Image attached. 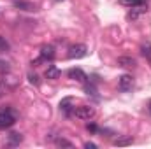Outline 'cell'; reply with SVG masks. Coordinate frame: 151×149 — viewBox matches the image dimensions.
I'll use <instances>...</instances> for the list:
<instances>
[{
	"label": "cell",
	"instance_id": "8992f818",
	"mask_svg": "<svg viewBox=\"0 0 151 149\" xmlns=\"http://www.w3.org/2000/svg\"><path fill=\"white\" fill-rule=\"evenodd\" d=\"M69 77L74 79V81H77V82H86V81H88L86 74H84L81 69H70V70H69Z\"/></svg>",
	"mask_w": 151,
	"mask_h": 149
},
{
	"label": "cell",
	"instance_id": "7c38bea8",
	"mask_svg": "<svg viewBox=\"0 0 151 149\" xmlns=\"http://www.w3.org/2000/svg\"><path fill=\"white\" fill-rule=\"evenodd\" d=\"M141 54L146 56V58H151V44L150 42H146V44L141 46Z\"/></svg>",
	"mask_w": 151,
	"mask_h": 149
},
{
	"label": "cell",
	"instance_id": "30bf717a",
	"mask_svg": "<svg viewBox=\"0 0 151 149\" xmlns=\"http://www.w3.org/2000/svg\"><path fill=\"white\" fill-rule=\"evenodd\" d=\"M119 4L121 5H125V7H141V5H144L146 4V0H119Z\"/></svg>",
	"mask_w": 151,
	"mask_h": 149
},
{
	"label": "cell",
	"instance_id": "8fae6325",
	"mask_svg": "<svg viewBox=\"0 0 151 149\" xmlns=\"http://www.w3.org/2000/svg\"><path fill=\"white\" fill-rule=\"evenodd\" d=\"M58 77H60V70L55 65H49L46 69V79H58Z\"/></svg>",
	"mask_w": 151,
	"mask_h": 149
},
{
	"label": "cell",
	"instance_id": "603a6c76",
	"mask_svg": "<svg viewBox=\"0 0 151 149\" xmlns=\"http://www.w3.org/2000/svg\"><path fill=\"white\" fill-rule=\"evenodd\" d=\"M2 90H4V88H2V86H0V95H2Z\"/></svg>",
	"mask_w": 151,
	"mask_h": 149
},
{
	"label": "cell",
	"instance_id": "6da1fadb",
	"mask_svg": "<svg viewBox=\"0 0 151 149\" xmlns=\"http://www.w3.org/2000/svg\"><path fill=\"white\" fill-rule=\"evenodd\" d=\"M16 119H18V112L14 111V109L7 107V109L0 111V130L11 128V126L16 123Z\"/></svg>",
	"mask_w": 151,
	"mask_h": 149
},
{
	"label": "cell",
	"instance_id": "9a60e30c",
	"mask_svg": "<svg viewBox=\"0 0 151 149\" xmlns=\"http://www.w3.org/2000/svg\"><path fill=\"white\" fill-rule=\"evenodd\" d=\"M9 51V42L5 40V37L0 35V53H7Z\"/></svg>",
	"mask_w": 151,
	"mask_h": 149
},
{
	"label": "cell",
	"instance_id": "44dd1931",
	"mask_svg": "<svg viewBox=\"0 0 151 149\" xmlns=\"http://www.w3.org/2000/svg\"><path fill=\"white\" fill-rule=\"evenodd\" d=\"M84 148H86V149H95V148H99V146H97L95 142H86V144H84Z\"/></svg>",
	"mask_w": 151,
	"mask_h": 149
},
{
	"label": "cell",
	"instance_id": "ffe728a7",
	"mask_svg": "<svg viewBox=\"0 0 151 149\" xmlns=\"http://www.w3.org/2000/svg\"><path fill=\"white\" fill-rule=\"evenodd\" d=\"M28 79H30V82H32V84H39L37 74H28Z\"/></svg>",
	"mask_w": 151,
	"mask_h": 149
},
{
	"label": "cell",
	"instance_id": "ba28073f",
	"mask_svg": "<svg viewBox=\"0 0 151 149\" xmlns=\"http://www.w3.org/2000/svg\"><path fill=\"white\" fill-rule=\"evenodd\" d=\"M12 5L19 11H35V5L32 2H27V0H14Z\"/></svg>",
	"mask_w": 151,
	"mask_h": 149
},
{
	"label": "cell",
	"instance_id": "277c9868",
	"mask_svg": "<svg viewBox=\"0 0 151 149\" xmlns=\"http://www.w3.org/2000/svg\"><path fill=\"white\" fill-rule=\"evenodd\" d=\"M132 86H134V77L130 74H123L118 79V88H119V91H128V90H132Z\"/></svg>",
	"mask_w": 151,
	"mask_h": 149
},
{
	"label": "cell",
	"instance_id": "7402d4cb",
	"mask_svg": "<svg viewBox=\"0 0 151 149\" xmlns=\"http://www.w3.org/2000/svg\"><path fill=\"white\" fill-rule=\"evenodd\" d=\"M148 107H150V112H151V100H150V104H148Z\"/></svg>",
	"mask_w": 151,
	"mask_h": 149
},
{
	"label": "cell",
	"instance_id": "3957f363",
	"mask_svg": "<svg viewBox=\"0 0 151 149\" xmlns=\"http://www.w3.org/2000/svg\"><path fill=\"white\" fill-rule=\"evenodd\" d=\"M86 53H88V47L84 44H76V46H70V49H69V58L79 60V58H84Z\"/></svg>",
	"mask_w": 151,
	"mask_h": 149
},
{
	"label": "cell",
	"instance_id": "4fadbf2b",
	"mask_svg": "<svg viewBox=\"0 0 151 149\" xmlns=\"http://www.w3.org/2000/svg\"><path fill=\"white\" fill-rule=\"evenodd\" d=\"M132 144V139L130 137H121V139H116L114 140V146H128Z\"/></svg>",
	"mask_w": 151,
	"mask_h": 149
},
{
	"label": "cell",
	"instance_id": "2e32d148",
	"mask_svg": "<svg viewBox=\"0 0 151 149\" xmlns=\"http://www.w3.org/2000/svg\"><path fill=\"white\" fill-rule=\"evenodd\" d=\"M56 146H58V148H74L72 142H69V140H65V139H56Z\"/></svg>",
	"mask_w": 151,
	"mask_h": 149
},
{
	"label": "cell",
	"instance_id": "7a4b0ae2",
	"mask_svg": "<svg viewBox=\"0 0 151 149\" xmlns=\"http://www.w3.org/2000/svg\"><path fill=\"white\" fill-rule=\"evenodd\" d=\"M74 116L77 119L90 121V119L95 117V109L91 105H79V107H74Z\"/></svg>",
	"mask_w": 151,
	"mask_h": 149
},
{
	"label": "cell",
	"instance_id": "52a82bcc",
	"mask_svg": "<svg viewBox=\"0 0 151 149\" xmlns=\"http://www.w3.org/2000/svg\"><path fill=\"white\" fill-rule=\"evenodd\" d=\"M118 65H119V67H125V69H134V67L137 65V62H135V58H132V56H119V58H118Z\"/></svg>",
	"mask_w": 151,
	"mask_h": 149
},
{
	"label": "cell",
	"instance_id": "e0dca14e",
	"mask_svg": "<svg viewBox=\"0 0 151 149\" xmlns=\"http://www.w3.org/2000/svg\"><path fill=\"white\" fill-rule=\"evenodd\" d=\"M84 90H86L88 95H95V91H97L95 86H93V84H88V82H84Z\"/></svg>",
	"mask_w": 151,
	"mask_h": 149
},
{
	"label": "cell",
	"instance_id": "5b68a950",
	"mask_svg": "<svg viewBox=\"0 0 151 149\" xmlns=\"http://www.w3.org/2000/svg\"><path fill=\"white\" fill-rule=\"evenodd\" d=\"M55 47L51 46V44H47V46H42L40 47V60L42 62H51L53 58H55Z\"/></svg>",
	"mask_w": 151,
	"mask_h": 149
},
{
	"label": "cell",
	"instance_id": "d6986e66",
	"mask_svg": "<svg viewBox=\"0 0 151 149\" xmlns=\"http://www.w3.org/2000/svg\"><path fill=\"white\" fill-rule=\"evenodd\" d=\"M0 72H2V74H7V72H9V63L0 62Z\"/></svg>",
	"mask_w": 151,
	"mask_h": 149
},
{
	"label": "cell",
	"instance_id": "ac0fdd59",
	"mask_svg": "<svg viewBox=\"0 0 151 149\" xmlns=\"http://www.w3.org/2000/svg\"><path fill=\"white\" fill-rule=\"evenodd\" d=\"M86 130H88V132H91V133L99 132V128H97V125H95V123H88V125H86Z\"/></svg>",
	"mask_w": 151,
	"mask_h": 149
},
{
	"label": "cell",
	"instance_id": "5bb4252c",
	"mask_svg": "<svg viewBox=\"0 0 151 149\" xmlns=\"http://www.w3.org/2000/svg\"><path fill=\"white\" fill-rule=\"evenodd\" d=\"M70 102H72V100H70V98H67V100H63V102L60 104V107L63 109L65 114H70V109H72V107H70Z\"/></svg>",
	"mask_w": 151,
	"mask_h": 149
},
{
	"label": "cell",
	"instance_id": "9c48e42d",
	"mask_svg": "<svg viewBox=\"0 0 151 149\" xmlns=\"http://www.w3.org/2000/svg\"><path fill=\"white\" fill-rule=\"evenodd\" d=\"M21 140H23V135L21 133H18V132H12L11 135H9V146H18V144H21Z\"/></svg>",
	"mask_w": 151,
	"mask_h": 149
}]
</instances>
